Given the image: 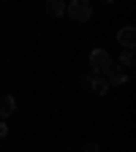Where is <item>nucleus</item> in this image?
<instances>
[{
  "instance_id": "1",
  "label": "nucleus",
  "mask_w": 136,
  "mask_h": 152,
  "mask_svg": "<svg viewBox=\"0 0 136 152\" xmlns=\"http://www.w3.org/2000/svg\"><path fill=\"white\" fill-rule=\"evenodd\" d=\"M65 14L74 19L76 25H85L93 16V3L90 0H71V3H65Z\"/></svg>"
},
{
  "instance_id": "2",
  "label": "nucleus",
  "mask_w": 136,
  "mask_h": 152,
  "mask_svg": "<svg viewBox=\"0 0 136 152\" xmlns=\"http://www.w3.org/2000/svg\"><path fill=\"white\" fill-rule=\"evenodd\" d=\"M112 65V54L106 52V49H93L90 52V68H93V73H106V68Z\"/></svg>"
},
{
  "instance_id": "3",
  "label": "nucleus",
  "mask_w": 136,
  "mask_h": 152,
  "mask_svg": "<svg viewBox=\"0 0 136 152\" xmlns=\"http://www.w3.org/2000/svg\"><path fill=\"white\" fill-rule=\"evenodd\" d=\"M104 79L109 82V87H123V84L128 82V73H125V68H114V65H109L106 73H104Z\"/></svg>"
},
{
  "instance_id": "4",
  "label": "nucleus",
  "mask_w": 136,
  "mask_h": 152,
  "mask_svg": "<svg viewBox=\"0 0 136 152\" xmlns=\"http://www.w3.org/2000/svg\"><path fill=\"white\" fill-rule=\"evenodd\" d=\"M117 44L120 46H136V27H131V25L120 27L117 30Z\"/></svg>"
},
{
  "instance_id": "5",
  "label": "nucleus",
  "mask_w": 136,
  "mask_h": 152,
  "mask_svg": "<svg viewBox=\"0 0 136 152\" xmlns=\"http://www.w3.org/2000/svg\"><path fill=\"white\" fill-rule=\"evenodd\" d=\"M14 111H16V101H14V95H0V120H8Z\"/></svg>"
},
{
  "instance_id": "6",
  "label": "nucleus",
  "mask_w": 136,
  "mask_h": 152,
  "mask_svg": "<svg viewBox=\"0 0 136 152\" xmlns=\"http://www.w3.org/2000/svg\"><path fill=\"white\" fill-rule=\"evenodd\" d=\"M44 3H46V14L52 19H60L65 14V0H44Z\"/></svg>"
},
{
  "instance_id": "7",
  "label": "nucleus",
  "mask_w": 136,
  "mask_h": 152,
  "mask_svg": "<svg viewBox=\"0 0 136 152\" xmlns=\"http://www.w3.org/2000/svg\"><path fill=\"white\" fill-rule=\"evenodd\" d=\"M120 68H133V46H123V54H120Z\"/></svg>"
},
{
  "instance_id": "8",
  "label": "nucleus",
  "mask_w": 136,
  "mask_h": 152,
  "mask_svg": "<svg viewBox=\"0 0 136 152\" xmlns=\"http://www.w3.org/2000/svg\"><path fill=\"white\" fill-rule=\"evenodd\" d=\"M6 133H8V125H6L3 120H0V139H6Z\"/></svg>"
},
{
  "instance_id": "9",
  "label": "nucleus",
  "mask_w": 136,
  "mask_h": 152,
  "mask_svg": "<svg viewBox=\"0 0 136 152\" xmlns=\"http://www.w3.org/2000/svg\"><path fill=\"white\" fill-rule=\"evenodd\" d=\"M101 3H114V0H101Z\"/></svg>"
}]
</instances>
